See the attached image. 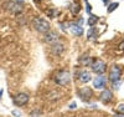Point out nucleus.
Wrapping results in <instances>:
<instances>
[{"label":"nucleus","mask_w":124,"mask_h":117,"mask_svg":"<svg viewBox=\"0 0 124 117\" xmlns=\"http://www.w3.org/2000/svg\"><path fill=\"white\" fill-rule=\"evenodd\" d=\"M93 31H94V27H91V29H89V31H88V34H87L88 39H92V35H93Z\"/></svg>","instance_id":"f3484780"},{"label":"nucleus","mask_w":124,"mask_h":117,"mask_svg":"<svg viewBox=\"0 0 124 117\" xmlns=\"http://www.w3.org/2000/svg\"><path fill=\"white\" fill-rule=\"evenodd\" d=\"M52 51H54V54L55 55H60L62 51H63V45L62 44H54L52 46Z\"/></svg>","instance_id":"ddd939ff"},{"label":"nucleus","mask_w":124,"mask_h":117,"mask_svg":"<svg viewBox=\"0 0 124 117\" xmlns=\"http://www.w3.org/2000/svg\"><path fill=\"white\" fill-rule=\"evenodd\" d=\"M1 95H3V90H0V97H1Z\"/></svg>","instance_id":"5701e85b"},{"label":"nucleus","mask_w":124,"mask_h":117,"mask_svg":"<svg viewBox=\"0 0 124 117\" xmlns=\"http://www.w3.org/2000/svg\"><path fill=\"white\" fill-rule=\"evenodd\" d=\"M13 1H15V3H23V0H13Z\"/></svg>","instance_id":"4be33fe9"},{"label":"nucleus","mask_w":124,"mask_h":117,"mask_svg":"<svg viewBox=\"0 0 124 117\" xmlns=\"http://www.w3.org/2000/svg\"><path fill=\"white\" fill-rule=\"evenodd\" d=\"M96 21H97V16H91V19L88 20V24H89V25H93Z\"/></svg>","instance_id":"dca6fc26"},{"label":"nucleus","mask_w":124,"mask_h":117,"mask_svg":"<svg viewBox=\"0 0 124 117\" xmlns=\"http://www.w3.org/2000/svg\"><path fill=\"white\" fill-rule=\"evenodd\" d=\"M119 49L124 50V41H123V42H120V45H119Z\"/></svg>","instance_id":"412c9836"},{"label":"nucleus","mask_w":124,"mask_h":117,"mask_svg":"<svg viewBox=\"0 0 124 117\" xmlns=\"http://www.w3.org/2000/svg\"><path fill=\"white\" fill-rule=\"evenodd\" d=\"M91 66H92V70L94 71L96 73H99V75L106 71V62H104V61H102L101 59L94 60V61L92 62V65H91Z\"/></svg>","instance_id":"39448f33"},{"label":"nucleus","mask_w":124,"mask_h":117,"mask_svg":"<svg viewBox=\"0 0 124 117\" xmlns=\"http://www.w3.org/2000/svg\"><path fill=\"white\" fill-rule=\"evenodd\" d=\"M78 96L83 100V101L88 102V101L92 99V96H93V91H92V89H89V87H82V89L78 90Z\"/></svg>","instance_id":"423d86ee"},{"label":"nucleus","mask_w":124,"mask_h":117,"mask_svg":"<svg viewBox=\"0 0 124 117\" xmlns=\"http://www.w3.org/2000/svg\"><path fill=\"white\" fill-rule=\"evenodd\" d=\"M34 27L39 33H48L50 31V23L44 18H36L34 20Z\"/></svg>","instance_id":"f03ea898"},{"label":"nucleus","mask_w":124,"mask_h":117,"mask_svg":"<svg viewBox=\"0 0 124 117\" xmlns=\"http://www.w3.org/2000/svg\"><path fill=\"white\" fill-rule=\"evenodd\" d=\"M54 80L56 83L61 85V86H65V85H68L71 81V75L67 70H58L55 72L54 75Z\"/></svg>","instance_id":"f257e3e1"},{"label":"nucleus","mask_w":124,"mask_h":117,"mask_svg":"<svg viewBox=\"0 0 124 117\" xmlns=\"http://www.w3.org/2000/svg\"><path fill=\"white\" fill-rule=\"evenodd\" d=\"M78 79H79V81H82V82H85V83H87V82H89L91 80H92V77H91V73L88 72V71H86V70H81L79 72H78Z\"/></svg>","instance_id":"6e6552de"},{"label":"nucleus","mask_w":124,"mask_h":117,"mask_svg":"<svg viewBox=\"0 0 124 117\" xmlns=\"http://www.w3.org/2000/svg\"><path fill=\"white\" fill-rule=\"evenodd\" d=\"M102 1H103V3H106V4H107V3H108V0H102Z\"/></svg>","instance_id":"b1692460"},{"label":"nucleus","mask_w":124,"mask_h":117,"mask_svg":"<svg viewBox=\"0 0 124 117\" xmlns=\"http://www.w3.org/2000/svg\"><path fill=\"white\" fill-rule=\"evenodd\" d=\"M112 97H113L112 92L109 90H107V89H104V91H102L101 96H99V99H101V101L103 103H108L109 101H112Z\"/></svg>","instance_id":"1a4fd4ad"},{"label":"nucleus","mask_w":124,"mask_h":117,"mask_svg":"<svg viewBox=\"0 0 124 117\" xmlns=\"http://www.w3.org/2000/svg\"><path fill=\"white\" fill-rule=\"evenodd\" d=\"M34 1H35V3H39V1H41V0H34Z\"/></svg>","instance_id":"393cba45"},{"label":"nucleus","mask_w":124,"mask_h":117,"mask_svg":"<svg viewBox=\"0 0 124 117\" xmlns=\"http://www.w3.org/2000/svg\"><path fill=\"white\" fill-rule=\"evenodd\" d=\"M5 6H6L8 10H10V11L14 13V14H19V13H21V11H23L21 5L17 4V3H15V1H9V3L5 4Z\"/></svg>","instance_id":"0eeeda50"},{"label":"nucleus","mask_w":124,"mask_h":117,"mask_svg":"<svg viewBox=\"0 0 124 117\" xmlns=\"http://www.w3.org/2000/svg\"><path fill=\"white\" fill-rule=\"evenodd\" d=\"M120 75H122V70L118 65H113L110 67V71H109V81H112L113 83H117L119 82V79H120Z\"/></svg>","instance_id":"20e7f679"},{"label":"nucleus","mask_w":124,"mask_h":117,"mask_svg":"<svg viewBox=\"0 0 124 117\" xmlns=\"http://www.w3.org/2000/svg\"><path fill=\"white\" fill-rule=\"evenodd\" d=\"M45 41L48 42V44H55V42L57 41V34L54 33V31H48V33L45 34Z\"/></svg>","instance_id":"9b49d317"},{"label":"nucleus","mask_w":124,"mask_h":117,"mask_svg":"<svg viewBox=\"0 0 124 117\" xmlns=\"http://www.w3.org/2000/svg\"><path fill=\"white\" fill-rule=\"evenodd\" d=\"M76 106H77V105H76V102H75V103H71L70 108H76Z\"/></svg>","instance_id":"aec40b11"},{"label":"nucleus","mask_w":124,"mask_h":117,"mask_svg":"<svg viewBox=\"0 0 124 117\" xmlns=\"http://www.w3.org/2000/svg\"><path fill=\"white\" fill-rule=\"evenodd\" d=\"M13 102H14L15 106H17V107L25 106L29 102V95L25 93V92H20V93H17V95H15V96H14Z\"/></svg>","instance_id":"7ed1b4c3"},{"label":"nucleus","mask_w":124,"mask_h":117,"mask_svg":"<svg viewBox=\"0 0 124 117\" xmlns=\"http://www.w3.org/2000/svg\"><path fill=\"white\" fill-rule=\"evenodd\" d=\"M86 8H87V13L89 14V13H91V5H89L88 3H87V5H86Z\"/></svg>","instance_id":"6ab92c4d"},{"label":"nucleus","mask_w":124,"mask_h":117,"mask_svg":"<svg viewBox=\"0 0 124 117\" xmlns=\"http://www.w3.org/2000/svg\"><path fill=\"white\" fill-rule=\"evenodd\" d=\"M118 5H119L118 3H113V4H110L109 8H108V13H112L113 10H116V9L118 8Z\"/></svg>","instance_id":"4468645a"},{"label":"nucleus","mask_w":124,"mask_h":117,"mask_svg":"<svg viewBox=\"0 0 124 117\" xmlns=\"http://www.w3.org/2000/svg\"><path fill=\"white\" fill-rule=\"evenodd\" d=\"M86 59H81V62L82 63H85V65H89L91 63V60H89V57L88 56H85Z\"/></svg>","instance_id":"2eb2a0df"},{"label":"nucleus","mask_w":124,"mask_h":117,"mask_svg":"<svg viewBox=\"0 0 124 117\" xmlns=\"http://www.w3.org/2000/svg\"><path fill=\"white\" fill-rule=\"evenodd\" d=\"M106 86V77L104 76H98L94 79V81H93V87L94 89H103Z\"/></svg>","instance_id":"9d476101"},{"label":"nucleus","mask_w":124,"mask_h":117,"mask_svg":"<svg viewBox=\"0 0 124 117\" xmlns=\"http://www.w3.org/2000/svg\"><path fill=\"white\" fill-rule=\"evenodd\" d=\"M118 112H124V105H119L118 106Z\"/></svg>","instance_id":"a211bd4d"},{"label":"nucleus","mask_w":124,"mask_h":117,"mask_svg":"<svg viewBox=\"0 0 124 117\" xmlns=\"http://www.w3.org/2000/svg\"><path fill=\"white\" fill-rule=\"evenodd\" d=\"M70 26H71V31H72V33H73L75 35L81 36L82 34H83V29H82V26H81V25H77V24H71Z\"/></svg>","instance_id":"f8f14e48"}]
</instances>
